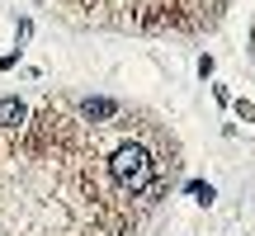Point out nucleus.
Instances as JSON below:
<instances>
[{
  "label": "nucleus",
  "instance_id": "6",
  "mask_svg": "<svg viewBox=\"0 0 255 236\" xmlns=\"http://www.w3.org/2000/svg\"><path fill=\"white\" fill-rule=\"evenodd\" d=\"M237 114L246 118V123H255V104H246V100H241V104H237Z\"/></svg>",
  "mask_w": 255,
  "mask_h": 236
},
{
  "label": "nucleus",
  "instance_id": "4",
  "mask_svg": "<svg viewBox=\"0 0 255 236\" xmlns=\"http://www.w3.org/2000/svg\"><path fill=\"white\" fill-rule=\"evenodd\" d=\"M24 123V104L19 100H0V127H19Z\"/></svg>",
  "mask_w": 255,
  "mask_h": 236
},
{
  "label": "nucleus",
  "instance_id": "3",
  "mask_svg": "<svg viewBox=\"0 0 255 236\" xmlns=\"http://www.w3.org/2000/svg\"><path fill=\"white\" fill-rule=\"evenodd\" d=\"M114 114H119V104L104 100V95H95V100H81V118H85V123H109Z\"/></svg>",
  "mask_w": 255,
  "mask_h": 236
},
{
  "label": "nucleus",
  "instance_id": "1",
  "mask_svg": "<svg viewBox=\"0 0 255 236\" xmlns=\"http://www.w3.org/2000/svg\"><path fill=\"white\" fill-rule=\"evenodd\" d=\"M109 175L123 184L128 194L146 189V184H151V151H146V146H137V142H123L119 151L109 156Z\"/></svg>",
  "mask_w": 255,
  "mask_h": 236
},
{
  "label": "nucleus",
  "instance_id": "2",
  "mask_svg": "<svg viewBox=\"0 0 255 236\" xmlns=\"http://www.w3.org/2000/svg\"><path fill=\"white\" fill-rule=\"evenodd\" d=\"M180 5L175 0H128V24L137 28H165V24H180Z\"/></svg>",
  "mask_w": 255,
  "mask_h": 236
},
{
  "label": "nucleus",
  "instance_id": "5",
  "mask_svg": "<svg viewBox=\"0 0 255 236\" xmlns=\"http://www.w3.org/2000/svg\"><path fill=\"white\" fill-rule=\"evenodd\" d=\"M189 199H199L203 208H208V203H213V184H203V180H194V184H189Z\"/></svg>",
  "mask_w": 255,
  "mask_h": 236
}]
</instances>
